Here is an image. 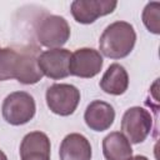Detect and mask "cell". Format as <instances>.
Instances as JSON below:
<instances>
[{"label":"cell","instance_id":"6da1fadb","mask_svg":"<svg viewBox=\"0 0 160 160\" xmlns=\"http://www.w3.org/2000/svg\"><path fill=\"white\" fill-rule=\"evenodd\" d=\"M135 42L134 26L128 21H114L105 28L99 39V52L110 59H122L132 51Z\"/></svg>","mask_w":160,"mask_h":160},{"label":"cell","instance_id":"7a4b0ae2","mask_svg":"<svg viewBox=\"0 0 160 160\" xmlns=\"http://www.w3.org/2000/svg\"><path fill=\"white\" fill-rule=\"evenodd\" d=\"M35 100L26 91H14L2 101L1 114L4 120L10 125H24L35 116Z\"/></svg>","mask_w":160,"mask_h":160},{"label":"cell","instance_id":"3957f363","mask_svg":"<svg viewBox=\"0 0 160 160\" xmlns=\"http://www.w3.org/2000/svg\"><path fill=\"white\" fill-rule=\"evenodd\" d=\"M35 34L38 41L49 49H58L66 44L70 38V26L65 18L59 15H46L41 18L36 26Z\"/></svg>","mask_w":160,"mask_h":160},{"label":"cell","instance_id":"277c9868","mask_svg":"<svg viewBox=\"0 0 160 160\" xmlns=\"http://www.w3.org/2000/svg\"><path fill=\"white\" fill-rule=\"evenodd\" d=\"M45 98L51 112L69 116L74 114L80 102V90L71 84H52L48 88Z\"/></svg>","mask_w":160,"mask_h":160},{"label":"cell","instance_id":"5b68a950","mask_svg":"<svg viewBox=\"0 0 160 160\" xmlns=\"http://www.w3.org/2000/svg\"><path fill=\"white\" fill-rule=\"evenodd\" d=\"M152 129V116L150 111L140 106L128 109L121 119V131L130 144L142 142Z\"/></svg>","mask_w":160,"mask_h":160},{"label":"cell","instance_id":"8992f818","mask_svg":"<svg viewBox=\"0 0 160 160\" xmlns=\"http://www.w3.org/2000/svg\"><path fill=\"white\" fill-rule=\"evenodd\" d=\"M102 64V56L98 50L92 48H80L70 56L69 72L78 78L90 79L100 72Z\"/></svg>","mask_w":160,"mask_h":160},{"label":"cell","instance_id":"52a82bcc","mask_svg":"<svg viewBox=\"0 0 160 160\" xmlns=\"http://www.w3.org/2000/svg\"><path fill=\"white\" fill-rule=\"evenodd\" d=\"M40 49L35 45H28L18 50V61L15 79L24 85H32L42 79V72L39 68L38 59Z\"/></svg>","mask_w":160,"mask_h":160},{"label":"cell","instance_id":"ba28073f","mask_svg":"<svg viewBox=\"0 0 160 160\" xmlns=\"http://www.w3.org/2000/svg\"><path fill=\"white\" fill-rule=\"evenodd\" d=\"M118 6L114 0H74L70 5V11L75 21L89 25L96 19L111 14Z\"/></svg>","mask_w":160,"mask_h":160},{"label":"cell","instance_id":"9c48e42d","mask_svg":"<svg viewBox=\"0 0 160 160\" xmlns=\"http://www.w3.org/2000/svg\"><path fill=\"white\" fill-rule=\"evenodd\" d=\"M70 56L71 52L68 49H62V48L49 49L39 55L38 64L42 75L52 80H60L70 75L69 72Z\"/></svg>","mask_w":160,"mask_h":160},{"label":"cell","instance_id":"30bf717a","mask_svg":"<svg viewBox=\"0 0 160 160\" xmlns=\"http://www.w3.org/2000/svg\"><path fill=\"white\" fill-rule=\"evenodd\" d=\"M84 120L88 128L94 131H105L108 130L115 120V110L114 108L102 100H94L91 101L85 112Z\"/></svg>","mask_w":160,"mask_h":160},{"label":"cell","instance_id":"8fae6325","mask_svg":"<svg viewBox=\"0 0 160 160\" xmlns=\"http://www.w3.org/2000/svg\"><path fill=\"white\" fill-rule=\"evenodd\" d=\"M60 160H91L92 151L90 141L79 132L66 135L59 149Z\"/></svg>","mask_w":160,"mask_h":160},{"label":"cell","instance_id":"7c38bea8","mask_svg":"<svg viewBox=\"0 0 160 160\" xmlns=\"http://www.w3.org/2000/svg\"><path fill=\"white\" fill-rule=\"evenodd\" d=\"M100 89L110 95H122L129 88V75L125 68L118 62L111 64L104 72L100 82Z\"/></svg>","mask_w":160,"mask_h":160},{"label":"cell","instance_id":"4fadbf2b","mask_svg":"<svg viewBox=\"0 0 160 160\" xmlns=\"http://www.w3.org/2000/svg\"><path fill=\"white\" fill-rule=\"evenodd\" d=\"M102 154L106 160H128L132 156V148L122 132L112 131L102 139Z\"/></svg>","mask_w":160,"mask_h":160},{"label":"cell","instance_id":"5bb4252c","mask_svg":"<svg viewBox=\"0 0 160 160\" xmlns=\"http://www.w3.org/2000/svg\"><path fill=\"white\" fill-rule=\"evenodd\" d=\"M51 145L49 136L42 131H31L26 134L20 144V156L29 154H49Z\"/></svg>","mask_w":160,"mask_h":160},{"label":"cell","instance_id":"9a60e30c","mask_svg":"<svg viewBox=\"0 0 160 160\" xmlns=\"http://www.w3.org/2000/svg\"><path fill=\"white\" fill-rule=\"evenodd\" d=\"M18 50L12 48L0 49V81L15 79Z\"/></svg>","mask_w":160,"mask_h":160},{"label":"cell","instance_id":"2e32d148","mask_svg":"<svg viewBox=\"0 0 160 160\" xmlns=\"http://www.w3.org/2000/svg\"><path fill=\"white\" fill-rule=\"evenodd\" d=\"M141 19L145 28L150 32L155 35L160 34V4L158 1H151L145 5Z\"/></svg>","mask_w":160,"mask_h":160},{"label":"cell","instance_id":"e0dca14e","mask_svg":"<svg viewBox=\"0 0 160 160\" xmlns=\"http://www.w3.org/2000/svg\"><path fill=\"white\" fill-rule=\"evenodd\" d=\"M20 158L21 160H50L49 154H29V155H24Z\"/></svg>","mask_w":160,"mask_h":160},{"label":"cell","instance_id":"ac0fdd59","mask_svg":"<svg viewBox=\"0 0 160 160\" xmlns=\"http://www.w3.org/2000/svg\"><path fill=\"white\" fill-rule=\"evenodd\" d=\"M128 160H149L146 156H144V155H136V156H131V158H129Z\"/></svg>","mask_w":160,"mask_h":160},{"label":"cell","instance_id":"d6986e66","mask_svg":"<svg viewBox=\"0 0 160 160\" xmlns=\"http://www.w3.org/2000/svg\"><path fill=\"white\" fill-rule=\"evenodd\" d=\"M0 160H8V156H6L5 152L1 151V150H0Z\"/></svg>","mask_w":160,"mask_h":160}]
</instances>
